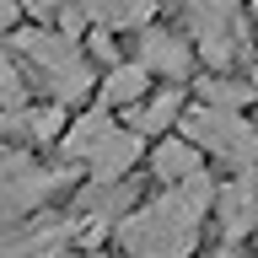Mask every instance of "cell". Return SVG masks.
<instances>
[{
    "label": "cell",
    "mask_w": 258,
    "mask_h": 258,
    "mask_svg": "<svg viewBox=\"0 0 258 258\" xmlns=\"http://www.w3.org/2000/svg\"><path fill=\"white\" fill-rule=\"evenodd\" d=\"M215 188L221 183L210 172H194L188 183L161 188L156 199H145L113 221V247L129 258H194L205 221L215 215Z\"/></svg>",
    "instance_id": "obj_1"
},
{
    "label": "cell",
    "mask_w": 258,
    "mask_h": 258,
    "mask_svg": "<svg viewBox=\"0 0 258 258\" xmlns=\"http://www.w3.org/2000/svg\"><path fill=\"white\" fill-rule=\"evenodd\" d=\"M16 59L32 64V81H38V92L48 102H64V108H81L86 97H97V59L76 38H64L59 27H48V22H32V27H16L11 38Z\"/></svg>",
    "instance_id": "obj_2"
},
{
    "label": "cell",
    "mask_w": 258,
    "mask_h": 258,
    "mask_svg": "<svg viewBox=\"0 0 258 258\" xmlns=\"http://www.w3.org/2000/svg\"><path fill=\"white\" fill-rule=\"evenodd\" d=\"M183 16H188V32H194L205 70H237V64L253 59L247 0H183Z\"/></svg>",
    "instance_id": "obj_3"
},
{
    "label": "cell",
    "mask_w": 258,
    "mask_h": 258,
    "mask_svg": "<svg viewBox=\"0 0 258 258\" xmlns=\"http://www.w3.org/2000/svg\"><path fill=\"white\" fill-rule=\"evenodd\" d=\"M177 129H183L205 156H215L221 167H231V172H247V161H253V151H258V129L247 124V113H231V108L194 102Z\"/></svg>",
    "instance_id": "obj_4"
},
{
    "label": "cell",
    "mask_w": 258,
    "mask_h": 258,
    "mask_svg": "<svg viewBox=\"0 0 258 258\" xmlns=\"http://www.w3.org/2000/svg\"><path fill=\"white\" fill-rule=\"evenodd\" d=\"M135 59H140L151 76H161V81H188L194 64H199V48H194V38H183V32L151 22V27H140Z\"/></svg>",
    "instance_id": "obj_5"
},
{
    "label": "cell",
    "mask_w": 258,
    "mask_h": 258,
    "mask_svg": "<svg viewBox=\"0 0 258 258\" xmlns=\"http://www.w3.org/2000/svg\"><path fill=\"white\" fill-rule=\"evenodd\" d=\"M215 226H221L226 242H247L258 231V183L253 177L231 172L221 188H215Z\"/></svg>",
    "instance_id": "obj_6"
},
{
    "label": "cell",
    "mask_w": 258,
    "mask_h": 258,
    "mask_svg": "<svg viewBox=\"0 0 258 258\" xmlns=\"http://www.w3.org/2000/svg\"><path fill=\"white\" fill-rule=\"evenodd\" d=\"M183 113H188V92H183L177 81H161L145 102H135V108L124 113V124L140 129L145 140H161V135H172V129L183 124Z\"/></svg>",
    "instance_id": "obj_7"
},
{
    "label": "cell",
    "mask_w": 258,
    "mask_h": 258,
    "mask_svg": "<svg viewBox=\"0 0 258 258\" xmlns=\"http://www.w3.org/2000/svg\"><path fill=\"white\" fill-rule=\"evenodd\" d=\"M140 156H145V135H140V129H129V124H118L108 140L86 156V172H92V183H124L129 167H135Z\"/></svg>",
    "instance_id": "obj_8"
},
{
    "label": "cell",
    "mask_w": 258,
    "mask_h": 258,
    "mask_svg": "<svg viewBox=\"0 0 258 258\" xmlns=\"http://www.w3.org/2000/svg\"><path fill=\"white\" fill-rule=\"evenodd\" d=\"M151 172H156L161 188H172V183H188L194 172H205V151L183 135V129H172V135H161L156 145H151Z\"/></svg>",
    "instance_id": "obj_9"
},
{
    "label": "cell",
    "mask_w": 258,
    "mask_h": 258,
    "mask_svg": "<svg viewBox=\"0 0 258 258\" xmlns=\"http://www.w3.org/2000/svg\"><path fill=\"white\" fill-rule=\"evenodd\" d=\"M151 92H156V76H151L140 59H118L113 70H102V81H97V102H102V108H118V113H129Z\"/></svg>",
    "instance_id": "obj_10"
},
{
    "label": "cell",
    "mask_w": 258,
    "mask_h": 258,
    "mask_svg": "<svg viewBox=\"0 0 258 258\" xmlns=\"http://www.w3.org/2000/svg\"><path fill=\"white\" fill-rule=\"evenodd\" d=\"M113 129H118L113 108L92 102L86 113H76V118H70V129H64V140H59V156H64V161H81V167H86V156H92L102 140H108Z\"/></svg>",
    "instance_id": "obj_11"
},
{
    "label": "cell",
    "mask_w": 258,
    "mask_h": 258,
    "mask_svg": "<svg viewBox=\"0 0 258 258\" xmlns=\"http://www.w3.org/2000/svg\"><path fill=\"white\" fill-rule=\"evenodd\" d=\"M253 97H258V86H253V81H237L231 70H210V76H199V102H210V108L242 113V108H253Z\"/></svg>",
    "instance_id": "obj_12"
},
{
    "label": "cell",
    "mask_w": 258,
    "mask_h": 258,
    "mask_svg": "<svg viewBox=\"0 0 258 258\" xmlns=\"http://www.w3.org/2000/svg\"><path fill=\"white\" fill-rule=\"evenodd\" d=\"M86 11H92L97 27H151V11H156V0H81Z\"/></svg>",
    "instance_id": "obj_13"
},
{
    "label": "cell",
    "mask_w": 258,
    "mask_h": 258,
    "mask_svg": "<svg viewBox=\"0 0 258 258\" xmlns=\"http://www.w3.org/2000/svg\"><path fill=\"white\" fill-rule=\"evenodd\" d=\"M11 108H27V76L16 70V59L0 54V113H11Z\"/></svg>",
    "instance_id": "obj_14"
},
{
    "label": "cell",
    "mask_w": 258,
    "mask_h": 258,
    "mask_svg": "<svg viewBox=\"0 0 258 258\" xmlns=\"http://www.w3.org/2000/svg\"><path fill=\"white\" fill-rule=\"evenodd\" d=\"M86 54H92L102 70H113V64H118V38H113V27H92L86 32Z\"/></svg>",
    "instance_id": "obj_15"
},
{
    "label": "cell",
    "mask_w": 258,
    "mask_h": 258,
    "mask_svg": "<svg viewBox=\"0 0 258 258\" xmlns=\"http://www.w3.org/2000/svg\"><path fill=\"white\" fill-rule=\"evenodd\" d=\"M247 81H253V86H258V54H253V59H247Z\"/></svg>",
    "instance_id": "obj_16"
},
{
    "label": "cell",
    "mask_w": 258,
    "mask_h": 258,
    "mask_svg": "<svg viewBox=\"0 0 258 258\" xmlns=\"http://www.w3.org/2000/svg\"><path fill=\"white\" fill-rule=\"evenodd\" d=\"M92 258H129V253H118V247H113V253H92Z\"/></svg>",
    "instance_id": "obj_17"
},
{
    "label": "cell",
    "mask_w": 258,
    "mask_h": 258,
    "mask_svg": "<svg viewBox=\"0 0 258 258\" xmlns=\"http://www.w3.org/2000/svg\"><path fill=\"white\" fill-rule=\"evenodd\" d=\"M247 11H253V22H258V0H247Z\"/></svg>",
    "instance_id": "obj_18"
},
{
    "label": "cell",
    "mask_w": 258,
    "mask_h": 258,
    "mask_svg": "<svg viewBox=\"0 0 258 258\" xmlns=\"http://www.w3.org/2000/svg\"><path fill=\"white\" fill-rule=\"evenodd\" d=\"M253 242H258V231H253Z\"/></svg>",
    "instance_id": "obj_19"
}]
</instances>
